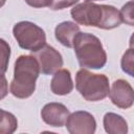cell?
<instances>
[{
  "label": "cell",
  "instance_id": "1",
  "mask_svg": "<svg viewBox=\"0 0 134 134\" xmlns=\"http://www.w3.org/2000/svg\"><path fill=\"white\" fill-rule=\"evenodd\" d=\"M72 19L84 26H94L102 29L118 27L122 20L120 12L113 5L83 2L73 6L70 10Z\"/></svg>",
  "mask_w": 134,
  "mask_h": 134
},
{
  "label": "cell",
  "instance_id": "2",
  "mask_svg": "<svg viewBox=\"0 0 134 134\" xmlns=\"http://www.w3.org/2000/svg\"><path fill=\"white\" fill-rule=\"evenodd\" d=\"M41 70L38 60L34 55H20L14 67V77L9 91L17 98H27L36 90V81Z\"/></svg>",
  "mask_w": 134,
  "mask_h": 134
},
{
  "label": "cell",
  "instance_id": "3",
  "mask_svg": "<svg viewBox=\"0 0 134 134\" xmlns=\"http://www.w3.org/2000/svg\"><path fill=\"white\" fill-rule=\"evenodd\" d=\"M73 48L81 67L100 69L107 63V53L100 40L89 32H79L73 40Z\"/></svg>",
  "mask_w": 134,
  "mask_h": 134
},
{
  "label": "cell",
  "instance_id": "4",
  "mask_svg": "<svg viewBox=\"0 0 134 134\" xmlns=\"http://www.w3.org/2000/svg\"><path fill=\"white\" fill-rule=\"evenodd\" d=\"M75 87L84 99L88 102L103 100L109 95V80L105 74L92 73L82 68L75 75Z\"/></svg>",
  "mask_w": 134,
  "mask_h": 134
},
{
  "label": "cell",
  "instance_id": "5",
  "mask_svg": "<svg viewBox=\"0 0 134 134\" xmlns=\"http://www.w3.org/2000/svg\"><path fill=\"white\" fill-rule=\"evenodd\" d=\"M13 35L18 45L25 50L35 52L46 44L45 31L30 21H21L14 25Z\"/></svg>",
  "mask_w": 134,
  "mask_h": 134
},
{
  "label": "cell",
  "instance_id": "6",
  "mask_svg": "<svg viewBox=\"0 0 134 134\" xmlns=\"http://www.w3.org/2000/svg\"><path fill=\"white\" fill-rule=\"evenodd\" d=\"M34 57L38 60L40 70L44 74H54L63 66L62 54L52 46L45 44L41 49L34 52Z\"/></svg>",
  "mask_w": 134,
  "mask_h": 134
},
{
  "label": "cell",
  "instance_id": "7",
  "mask_svg": "<svg viewBox=\"0 0 134 134\" xmlns=\"http://www.w3.org/2000/svg\"><path fill=\"white\" fill-rule=\"evenodd\" d=\"M65 126L70 134H93L96 130V120L87 111H75L68 116Z\"/></svg>",
  "mask_w": 134,
  "mask_h": 134
},
{
  "label": "cell",
  "instance_id": "8",
  "mask_svg": "<svg viewBox=\"0 0 134 134\" xmlns=\"http://www.w3.org/2000/svg\"><path fill=\"white\" fill-rule=\"evenodd\" d=\"M109 97L119 109H129L134 104V89L126 80L118 79L112 83Z\"/></svg>",
  "mask_w": 134,
  "mask_h": 134
},
{
  "label": "cell",
  "instance_id": "9",
  "mask_svg": "<svg viewBox=\"0 0 134 134\" xmlns=\"http://www.w3.org/2000/svg\"><path fill=\"white\" fill-rule=\"evenodd\" d=\"M69 115V110L61 103H48L41 110V117L43 121L57 128L65 126Z\"/></svg>",
  "mask_w": 134,
  "mask_h": 134
},
{
  "label": "cell",
  "instance_id": "10",
  "mask_svg": "<svg viewBox=\"0 0 134 134\" xmlns=\"http://www.w3.org/2000/svg\"><path fill=\"white\" fill-rule=\"evenodd\" d=\"M50 89L55 95H67L73 90L71 73L68 69L58 70L50 82Z\"/></svg>",
  "mask_w": 134,
  "mask_h": 134
},
{
  "label": "cell",
  "instance_id": "11",
  "mask_svg": "<svg viewBox=\"0 0 134 134\" xmlns=\"http://www.w3.org/2000/svg\"><path fill=\"white\" fill-rule=\"evenodd\" d=\"M80 32V26L71 21H64L59 23L54 29L55 39L65 47H73L74 37Z\"/></svg>",
  "mask_w": 134,
  "mask_h": 134
},
{
  "label": "cell",
  "instance_id": "12",
  "mask_svg": "<svg viewBox=\"0 0 134 134\" xmlns=\"http://www.w3.org/2000/svg\"><path fill=\"white\" fill-rule=\"evenodd\" d=\"M105 131L109 134H126L128 133V124L126 119L114 112H107L103 119Z\"/></svg>",
  "mask_w": 134,
  "mask_h": 134
},
{
  "label": "cell",
  "instance_id": "13",
  "mask_svg": "<svg viewBox=\"0 0 134 134\" xmlns=\"http://www.w3.org/2000/svg\"><path fill=\"white\" fill-rule=\"evenodd\" d=\"M1 114H2V119H1V129L0 132L2 134H10L13 132H15V130L18 127V121L16 119V117L14 116V114L6 112L4 110H1Z\"/></svg>",
  "mask_w": 134,
  "mask_h": 134
},
{
  "label": "cell",
  "instance_id": "14",
  "mask_svg": "<svg viewBox=\"0 0 134 134\" xmlns=\"http://www.w3.org/2000/svg\"><path fill=\"white\" fill-rule=\"evenodd\" d=\"M121 70L130 76L134 77V48L127 49L120 60Z\"/></svg>",
  "mask_w": 134,
  "mask_h": 134
},
{
  "label": "cell",
  "instance_id": "15",
  "mask_svg": "<svg viewBox=\"0 0 134 134\" xmlns=\"http://www.w3.org/2000/svg\"><path fill=\"white\" fill-rule=\"evenodd\" d=\"M120 16L124 23L134 26V1H129L122 5L120 9Z\"/></svg>",
  "mask_w": 134,
  "mask_h": 134
},
{
  "label": "cell",
  "instance_id": "16",
  "mask_svg": "<svg viewBox=\"0 0 134 134\" xmlns=\"http://www.w3.org/2000/svg\"><path fill=\"white\" fill-rule=\"evenodd\" d=\"M80 0H49L48 7L52 10H59L64 9L67 7H70L72 5H75Z\"/></svg>",
  "mask_w": 134,
  "mask_h": 134
},
{
  "label": "cell",
  "instance_id": "17",
  "mask_svg": "<svg viewBox=\"0 0 134 134\" xmlns=\"http://www.w3.org/2000/svg\"><path fill=\"white\" fill-rule=\"evenodd\" d=\"M1 45H2V72L4 74L5 70H6V64L7 61L9 60V54H10V48L9 46L5 43V41L3 39H1Z\"/></svg>",
  "mask_w": 134,
  "mask_h": 134
},
{
  "label": "cell",
  "instance_id": "18",
  "mask_svg": "<svg viewBox=\"0 0 134 134\" xmlns=\"http://www.w3.org/2000/svg\"><path fill=\"white\" fill-rule=\"evenodd\" d=\"M29 6L35 8H41V7H48L49 0H24Z\"/></svg>",
  "mask_w": 134,
  "mask_h": 134
},
{
  "label": "cell",
  "instance_id": "19",
  "mask_svg": "<svg viewBox=\"0 0 134 134\" xmlns=\"http://www.w3.org/2000/svg\"><path fill=\"white\" fill-rule=\"evenodd\" d=\"M85 2H93V1H98V0H84Z\"/></svg>",
  "mask_w": 134,
  "mask_h": 134
}]
</instances>
